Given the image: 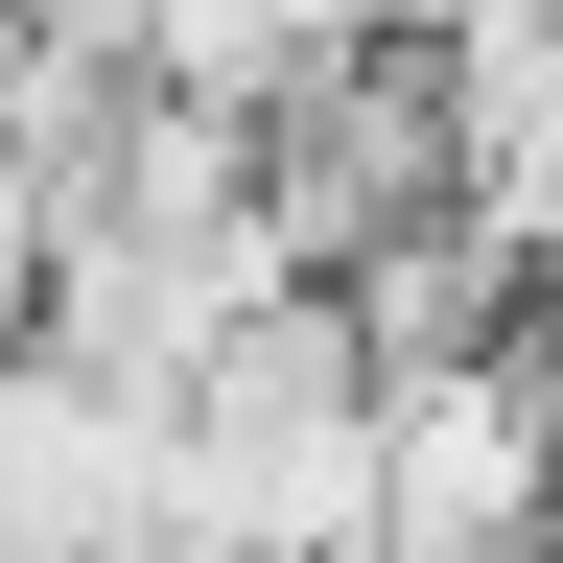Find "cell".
I'll list each match as a JSON object with an SVG mask.
<instances>
[{
  "label": "cell",
  "mask_w": 563,
  "mask_h": 563,
  "mask_svg": "<svg viewBox=\"0 0 563 563\" xmlns=\"http://www.w3.org/2000/svg\"><path fill=\"white\" fill-rule=\"evenodd\" d=\"M165 517L211 563H352L376 540V352L329 329V282H258L235 352L165 399Z\"/></svg>",
  "instance_id": "cell-1"
},
{
  "label": "cell",
  "mask_w": 563,
  "mask_h": 563,
  "mask_svg": "<svg viewBox=\"0 0 563 563\" xmlns=\"http://www.w3.org/2000/svg\"><path fill=\"white\" fill-rule=\"evenodd\" d=\"M540 376L517 352H446V376H376V540L352 563H517L540 540Z\"/></svg>",
  "instance_id": "cell-2"
},
{
  "label": "cell",
  "mask_w": 563,
  "mask_h": 563,
  "mask_svg": "<svg viewBox=\"0 0 563 563\" xmlns=\"http://www.w3.org/2000/svg\"><path fill=\"white\" fill-rule=\"evenodd\" d=\"M165 540V422L0 352V563H141Z\"/></svg>",
  "instance_id": "cell-3"
},
{
  "label": "cell",
  "mask_w": 563,
  "mask_h": 563,
  "mask_svg": "<svg viewBox=\"0 0 563 563\" xmlns=\"http://www.w3.org/2000/svg\"><path fill=\"white\" fill-rule=\"evenodd\" d=\"M329 329L376 352V376H446V352H517V235H470V211H422L329 282Z\"/></svg>",
  "instance_id": "cell-4"
},
{
  "label": "cell",
  "mask_w": 563,
  "mask_h": 563,
  "mask_svg": "<svg viewBox=\"0 0 563 563\" xmlns=\"http://www.w3.org/2000/svg\"><path fill=\"white\" fill-rule=\"evenodd\" d=\"M0 118H24V0H0Z\"/></svg>",
  "instance_id": "cell-5"
}]
</instances>
